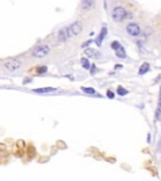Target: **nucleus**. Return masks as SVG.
Masks as SVG:
<instances>
[{"mask_svg": "<svg viewBox=\"0 0 161 181\" xmlns=\"http://www.w3.org/2000/svg\"><path fill=\"white\" fill-rule=\"evenodd\" d=\"M50 52V48L48 47L47 44H39L33 48V50H31V55L35 57V58H44L45 55L49 54Z\"/></svg>", "mask_w": 161, "mask_h": 181, "instance_id": "nucleus-4", "label": "nucleus"}, {"mask_svg": "<svg viewBox=\"0 0 161 181\" xmlns=\"http://www.w3.org/2000/svg\"><path fill=\"white\" fill-rule=\"evenodd\" d=\"M106 34H107V29L103 28V29H102V31H101V34L98 35V38L96 39V43H97V45H101L102 44V40H103V38H105Z\"/></svg>", "mask_w": 161, "mask_h": 181, "instance_id": "nucleus-10", "label": "nucleus"}, {"mask_svg": "<svg viewBox=\"0 0 161 181\" xmlns=\"http://www.w3.org/2000/svg\"><path fill=\"white\" fill-rule=\"evenodd\" d=\"M117 93H119L120 96H125V94H127V90L125 88H122V87H119L117 88Z\"/></svg>", "mask_w": 161, "mask_h": 181, "instance_id": "nucleus-16", "label": "nucleus"}, {"mask_svg": "<svg viewBox=\"0 0 161 181\" xmlns=\"http://www.w3.org/2000/svg\"><path fill=\"white\" fill-rule=\"evenodd\" d=\"M116 54L119 58H125L126 57V53H125V49H123V47H121L119 50H116Z\"/></svg>", "mask_w": 161, "mask_h": 181, "instance_id": "nucleus-13", "label": "nucleus"}, {"mask_svg": "<svg viewBox=\"0 0 161 181\" xmlns=\"http://www.w3.org/2000/svg\"><path fill=\"white\" fill-rule=\"evenodd\" d=\"M84 53H86V55L91 57V58H100L101 57L100 53L96 50V49H92V48H87V49L84 50Z\"/></svg>", "mask_w": 161, "mask_h": 181, "instance_id": "nucleus-9", "label": "nucleus"}, {"mask_svg": "<svg viewBox=\"0 0 161 181\" xmlns=\"http://www.w3.org/2000/svg\"><path fill=\"white\" fill-rule=\"evenodd\" d=\"M80 63H82V67L83 68H86V69L91 68V64H89V62H88L87 58H82V59H80Z\"/></svg>", "mask_w": 161, "mask_h": 181, "instance_id": "nucleus-14", "label": "nucleus"}, {"mask_svg": "<svg viewBox=\"0 0 161 181\" xmlns=\"http://www.w3.org/2000/svg\"><path fill=\"white\" fill-rule=\"evenodd\" d=\"M4 67L10 72H15L21 67V62L18 59H9L4 63Z\"/></svg>", "mask_w": 161, "mask_h": 181, "instance_id": "nucleus-6", "label": "nucleus"}, {"mask_svg": "<svg viewBox=\"0 0 161 181\" xmlns=\"http://www.w3.org/2000/svg\"><path fill=\"white\" fill-rule=\"evenodd\" d=\"M57 88H53V87H45V88H37L33 89L34 93H40V94H44V93H53L56 92Z\"/></svg>", "mask_w": 161, "mask_h": 181, "instance_id": "nucleus-8", "label": "nucleus"}, {"mask_svg": "<svg viewBox=\"0 0 161 181\" xmlns=\"http://www.w3.org/2000/svg\"><path fill=\"white\" fill-rule=\"evenodd\" d=\"M39 72H40V73H44V72H47V67H42V68L39 69Z\"/></svg>", "mask_w": 161, "mask_h": 181, "instance_id": "nucleus-19", "label": "nucleus"}, {"mask_svg": "<svg viewBox=\"0 0 161 181\" xmlns=\"http://www.w3.org/2000/svg\"><path fill=\"white\" fill-rule=\"evenodd\" d=\"M0 148H5V146L4 145H0Z\"/></svg>", "mask_w": 161, "mask_h": 181, "instance_id": "nucleus-21", "label": "nucleus"}, {"mask_svg": "<svg viewBox=\"0 0 161 181\" xmlns=\"http://www.w3.org/2000/svg\"><path fill=\"white\" fill-rule=\"evenodd\" d=\"M149 69H150L149 63H143V64L140 67V72H138V74H145L146 72H149Z\"/></svg>", "mask_w": 161, "mask_h": 181, "instance_id": "nucleus-11", "label": "nucleus"}, {"mask_svg": "<svg viewBox=\"0 0 161 181\" xmlns=\"http://www.w3.org/2000/svg\"><path fill=\"white\" fill-rule=\"evenodd\" d=\"M159 151L161 152V140H160V142H159Z\"/></svg>", "mask_w": 161, "mask_h": 181, "instance_id": "nucleus-20", "label": "nucleus"}, {"mask_svg": "<svg viewBox=\"0 0 161 181\" xmlns=\"http://www.w3.org/2000/svg\"><path fill=\"white\" fill-rule=\"evenodd\" d=\"M107 96H108V98H113V96H115V94L112 93L111 90H108V92H107Z\"/></svg>", "mask_w": 161, "mask_h": 181, "instance_id": "nucleus-18", "label": "nucleus"}, {"mask_svg": "<svg viewBox=\"0 0 161 181\" xmlns=\"http://www.w3.org/2000/svg\"><path fill=\"white\" fill-rule=\"evenodd\" d=\"M112 48H113L115 52H116V50H119L121 48V44L119 43V42H113V43H112Z\"/></svg>", "mask_w": 161, "mask_h": 181, "instance_id": "nucleus-17", "label": "nucleus"}, {"mask_svg": "<svg viewBox=\"0 0 161 181\" xmlns=\"http://www.w3.org/2000/svg\"><path fill=\"white\" fill-rule=\"evenodd\" d=\"M146 30H149L147 38L151 42V47L161 50V14L151 19L150 24L146 26Z\"/></svg>", "mask_w": 161, "mask_h": 181, "instance_id": "nucleus-2", "label": "nucleus"}, {"mask_svg": "<svg viewBox=\"0 0 161 181\" xmlns=\"http://www.w3.org/2000/svg\"><path fill=\"white\" fill-rule=\"evenodd\" d=\"M57 36H58V40H59V42L68 40L69 39V33H68V28H67V26H66V28H62L59 31H58Z\"/></svg>", "mask_w": 161, "mask_h": 181, "instance_id": "nucleus-7", "label": "nucleus"}, {"mask_svg": "<svg viewBox=\"0 0 161 181\" xmlns=\"http://www.w3.org/2000/svg\"><path fill=\"white\" fill-rule=\"evenodd\" d=\"M82 90L84 93H88V94H94L96 93V90L93 89V88H87V87H83L82 88Z\"/></svg>", "mask_w": 161, "mask_h": 181, "instance_id": "nucleus-15", "label": "nucleus"}, {"mask_svg": "<svg viewBox=\"0 0 161 181\" xmlns=\"http://www.w3.org/2000/svg\"><path fill=\"white\" fill-rule=\"evenodd\" d=\"M68 28V33H69V38H73V36H77L78 34L82 33L83 30V24L82 22H79V20H76L74 23H72Z\"/></svg>", "mask_w": 161, "mask_h": 181, "instance_id": "nucleus-5", "label": "nucleus"}, {"mask_svg": "<svg viewBox=\"0 0 161 181\" xmlns=\"http://www.w3.org/2000/svg\"><path fill=\"white\" fill-rule=\"evenodd\" d=\"M146 26L143 25L141 19H136V20H132V22H128L127 24H125V33L128 36H131V38H137V36L142 35L143 30H146Z\"/></svg>", "mask_w": 161, "mask_h": 181, "instance_id": "nucleus-3", "label": "nucleus"}, {"mask_svg": "<svg viewBox=\"0 0 161 181\" xmlns=\"http://www.w3.org/2000/svg\"><path fill=\"white\" fill-rule=\"evenodd\" d=\"M80 7L84 8V9L92 8V7H94V1H83L82 4H80Z\"/></svg>", "mask_w": 161, "mask_h": 181, "instance_id": "nucleus-12", "label": "nucleus"}, {"mask_svg": "<svg viewBox=\"0 0 161 181\" xmlns=\"http://www.w3.org/2000/svg\"><path fill=\"white\" fill-rule=\"evenodd\" d=\"M136 10L133 9L132 4H128V7L125 4H116L113 8L111 9V17L112 20L117 24H122V23H128L132 20H136L135 18Z\"/></svg>", "mask_w": 161, "mask_h": 181, "instance_id": "nucleus-1", "label": "nucleus"}]
</instances>
